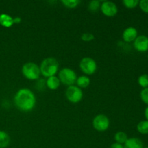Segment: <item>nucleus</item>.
Masks as SVG:
<instances>
[{
  "instance_id": "obj_1",
  "label": "nucleus",
  "mask_w": 148,
  "mask_h": 148,
  "mask_svg": "<svg viewBox=\"0 0 148 148\" xmlns=\"http://www.w3.org/2000/svg\"><path fill=\"white\" fill-rule=\"evenodd\" d=\"M14 102L19 110L25 112L30 111L36 106V99L34 93L27 88L20 89L16 92Z\"/></svg>"
},
{
  "instance_id": "obj_2",
  "label": "nucleus",
  "mask_w": 148,
  "mask_h": 148,
  "mask_svg": "<svg viewBox=\"0 0 148 148\" xmlns=\"http://www.w3.org/2000/svg\"><path fill=\"white\" fill-rule=\"evenodd\" d=\"M59 64L55 58L48 57L42 61L40 66V74L46 77L55 76L59 69Z\"/></svg>"
},
{
  "instance_id": "obj_3",
  "label": "nucleus",
  "mask_w": 148,
  "mask_h": 148,
  "mask_svg": "<svg viewBox=\"0 0 148 148\" xmlns=\"http://www.w3.org/2000/svg\"><path fill=\"white\" fill-rule=\"evenodd\" d=\"M22 73L25 77L30 80H36L40 77V67L33 62H27L22 67Z\"/></svg>"
},
{
  "instance_id": "obj_4",
  "label": "nucleus",
  "mask_w": 148,
  "mask_h": 148,
  "mask_svg": "<svg viewBox=\"0 0 148 148\" xmlns=\"http://www.w3.org/2000/svg\"><path fill=\"white\" fill-rule=\"evenodd\" d=\"M59 79L61 82L65 85L71 86L76 82L77 75L74 70L70 68L65 67L61 69L59 73Z\"/></svg>"
},
{
  "instance_id": "obj_5",
  "label": "nucleus",
  "mask_w": 148,
  "mask_h": 148,
  "mask_svg": "<svg viewBox=\"0 0 148 148\" xmlns=\"http://www.w3.org/2000/svg\"><path fill=\"white\" fill-rule=\"evenodd\" d=\"M79 68L85 75H91L96 72L97 64L92 58L84 57L79 62Z\"/></svg>"
},
{
  "instance_id": "obj_6",
  "label": "nucleus",
  "mask_w": 148,
  "mask_h": 148,
  "mask_svg": "<svg viewBox=\"0 0 148 148\" xmlns=\"http://www.w3.org/2000/svg\"><path fill=\"white\" fill-rule=\"evenodd\" d=\"M65 95H66V99L72 103H79L83 97V93L81 88L75 85H71L68 87Z\"/></svg>"
},
{
  "instance_id": "obj_7",
  "label": "nucleus",
  "mask_w": 148,
  "mask_h": 148,
  "mask_svg": "<svg viewBox=\"0 0 148 148\" xmlns=\"http://www.w3.org/2000/svg\"><path fill=\"white\" fill-rule=\"evenodd\" d=\"M109 119L103 114L97 115L92 121V126L94 129L98 132H104L109 127Z\"/></svg>"
},
{
  "instance_id": "obj_8",
  "label": "nucleus",
  "mask_w": 148,
  "mask_h": 148,
  "mask_svg": "<svg viewBox=\"0 0 148 148\" xmlns=\"http://www.w3.org/2000/svg\"><path fill=\"white\" fill-rule=\"evenodd\" d=\"M101 10L103 14L106 17H114L118 12V7L114 2L105 1L101 4Z\"/></svg>"
},
{
  "instance_id": "obj_9",
  "label": "nucleus",
  "mask_w": 148,
  "mask_h": 148,
  "mask_svg": "<svg viewBox=\"0 0 148 148\" xmlns=\"http://www.w3.org/2000/svg\"><path fill=\"white\" fill-rule=\"evenodd\" d=\"M134 49L140 52L148 51V37L144 35L137 36L134 41Z\"/></svg>"
},
{
  "instance_id": "obj_10",
  "label": "nucleus",
  "mask_w": 148,
  "mask_h": 148,
  "mask_svg": "<svg viewBox=\"0 0 148 148\" xmlns=\"http://www.w3.org/2000/svg\"><path fill=\"white\" fill-rule=\"evenodd\" d=\"M123 39L125 42L134 41L137 37V30L134 27H129L124 30L122 35Z\"/></svg>"
},
{
  "instance_id": "obj_11",
  "label": "nucleus",
  "mask_w": 148,
  "mask_h": 148,
  "mask_svg": "<svg viewBox=\"0 0 148 148\" xmlns=\"http://www.w3.org/2000/svg\"><path fill=\"white\" fill-rule=\"evenodd\" d=\"M143 141L137 137H132L128 138L125 143L124 144V148H143Z\"/></svg>"
},
{
  "instance_id": "obj_12",
  "label": "nucleus",
  "mask_w": 148,
  "mask_h": 148,
  "mask_svg": "<svg viewBox=\"0 0 148 148\" xmlns=\"http://www.w3.org/2000/svg\"><path fill=\"white\" fill-rule=\"evenodd\" d=\"M60 80H59V77L56 76H52L50 77H48L47 80H46V85L47 86L48 88H49L50 90H54L59 88V87L60 86Z\"/></svg>"
},
{
  "instance_id": "obj_13",
  "label": "nucleus",
  "mask_w": 148,
  "mask_h": 148,
  "mask_svg": "<svg viewBox=\"0 0 148 148\" xmlns=\"http://www.w3.org/2000/svg\"><path fill=\"white\" fill-rule=\"evenodd\" d=\"M0 25L4 27H10L14 25V18L7 14H0Z\"/></svg>"
},
{
  "instance_id": "obj_14",
  "label": "nucleus",
  "mask_w": 148,
  "mask_h": 148,
  "mask_svg": "<svg viewBox=\"0 0 148 148\" xmlns=\"http://www.w3.org/2000/svg\"><path fill=\"white\" fill-rule=\"evenodd\" d=\"M10 143V137L6 132L0 130V148L8 147Z\"/></svg>"
},
{
  "instance_id": "obj_15",
  "label": "nucleus",
  "mask_w": 148,
  "mask_h": 148,
  "mask_svg": "<svg viewBox=\"0 0 148 148\" xmlns=\"http://www.w3.org/2000/svg\"><path fill=\"white\" fill-rule=\"evenodd\" d=\"M77 85V87H79V88H86L90 84V79L88 77V76H80L79 77H78L76 80Z\"/></svg>"
},
{
  "instance_id": "obj_16",
  "label": "nucleus",
  "mask_w": 148,
  "mask_h": 148,
  "mask_svg": "<svg viewBox=\"0 0 148 148\" xmlns=\"http://www.w3.org/2000/svg\"><path fill=\"white\" fill-rule=\"evenodd\" d=\"M114 139H115L116 143L123 145L128 140V137H127V134L124 132H118L116 133Z\"/></svg>"
},
{
  "instance_id": "obj_17",
  "label": "nucleus",
  "mask_w": 148,
  "mask_h": 148,
  "mask_svg": "<svg viewBox=\"0 0 148 148\" xmlns=\"http://www.w3.org/2000/svg\"><path fill=\"white\" fill-rule=\"evenodd\" d=\"M137 131L143 134H148V121H142L137 124Z\"/></svg>"
},
{
  "instance_id": "obj_18",
  "label": "nucleus",
  "mask_w": 148,
  "mask_h": 148,
  "mask_svg": "<svg viewBox=\"0 0 148 148\" xmlns=\"http://www.w3.org/2000/svg\"><path fill=\"white\" fill-rule=\"evenodd\" d=\"M62 4L68 8H75L78 6V4L80 3V1L79 0H62Z\"/></svg>"
},
{
  "instance_id": "obj_19",
  "label": "nucleus",
  "mask_w": 148,
  "mask_h": 148,
  "mask_svg": "<svg viewBox=\"0 0 148 148\" xmlns=\"http://www.w3.org/2000/svg\"><path fill=\"white\" fill-rule=\"evenodd\" d=\"M99 8H101V1L98 0H92V1H90L89 4H88V9L90 11L95 12Z\"/></svg>"
},
{
  "instance_id": "obj_20",
  "label": "nucleus",
  "mask_w": 148,
  "mask_h": 148,
  "mask_svg": "<svg viewBox=\"0 0 148 148\" xmlns=\"http://www.w3.org/2000/svg\"><path fill=\"white\" fill-rule=\"evenodd\" d=\"M138 83L143 88H148V75L144 74L140 75L138 78Z\"/></svg>"
},
{
  "instance_id": "obj_21",
  "label": "nucleus",
  "mask_w": 148,
  "mask_h": 148,
  "mask_svg": "<svg viewBox=\"0 0 148 148\" xmlns=\"http://www.w3.org/2000/svg\"><path fill=\"white\" fill-rule=\"evenodd\" d=\"M140 1L138 0H124L123 4L126 7L129 9H132L137 7Z\"/></svg>"
},
{
  "instance_id": "obj_22",
  "label": "nucleus",
  "mask_w": 148,
  "mask_h": 148,
  "mask_svg": "<svg viewBox=\"0 0 148 148\" xmlns=\"http://www.w3.org/2000/svg\"><path fill=\"white\" fill-rule=\"evenodd\" d=\"M81 38H82V40L85 42H90V41H92L95 39V36L92 33H85L82 35L81 36Z\"/></svg>"
},
{
  "instance_id": "obj_23",
  "label": "nucleus",
  "mask_w": 148,
  "mask_h": 148,
  "mask_svg": "<svg viewBox=\"0 0 148 148\" xmlns=\"http://www.w3.org/2000/svg\"><path fill=\"white\" fill-rule=\"evenodd\" d=\"M140 98L142 101L148 105V88H144L140 92Z\"/></svg>"
},
{
  "instance_id": "obj_24",
  "label": "nucleus",
  "mask_w": 148,
  "mask_h": 148,
  "mask_svg": "<svg viewBox=\"0 0 148 148\" xmlns=\"http://www.w3.org/2000/svg\"><path fill=\"white\" fill-rule=\"evenodd\" d=\"M139 5L144 12L148 14V0H141L139 2Z\"/></svg>"
},
{
  "instance_id": "obj_25",
  "label": "nucleus",
  "mask_w": 148,
  "mask_h": 148,
  "mask_svg": "<svg viewBox=\"0 0 148 148\" xmlns=\"http://www.w3.org/2000/svg\"><path fill=\"white\" fill-rule=\"evenodd\" d=\"M109 148H124V145H123L115 143H113Z\"/></svg>"
},
{
  "instance_id": "obj_26",
  "label": "nucleus",
  "mask_w": 148,
  "mask_h": 148,
  "mask_svg": "<svg viewBox=\"0 0 148 148\" xmlns=\"http://www.w3.org/2000/svg\"><path fill=\"white\" fill-rule=\"evenodd\" d=\"M20 22H21V18H20V17H15V18H14V23L18 24V23H20Z\"/></svg>"
},
{
  "instance_id": "obj_27",
  "label": "nucleus",
  "mask_w": 148,
  "mask_h": 148,
  "mask_svg": "<svg viewBox=\"0 0 148 148\" xmlns=\"http://www.w3.org/2000/svg\"><path fill=\"white\" fill-rule=\"evenodd\" d=\"M145 116L146 119L148 121V106L145 108Z\"/></svg>"
},
{
  "instance_id": "obj_28",
  "label": "nucleus",
  "mask_w": 148,
  "mask_h": 148,
  "mask_svg": "<svg viewBox=\"0 0 148 148\" xmlns=\"http://www.w3.org/2000/svg\"><path fill=\"white\" fill-rule=\"evenodd\" d=\"M145 148H148V147H145Z\"/></svg>"
}]
</instances>
